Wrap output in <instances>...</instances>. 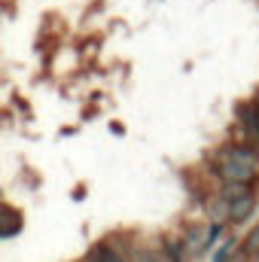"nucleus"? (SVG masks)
Here are the masks:
<instances>
[{
	"mask_svg": "<svg viewBox=\"0 0 259 262\" xmlns=\"http://www.w3.org/2000/svg\"><path fill=\"white\" fill-rule=\"evenodd\" d=\"M128 259H131V262H168V259H162L156 250H143V247H134Z\"/></svg>",
	"mask_w": 259,
	"mask_h": 262,
	"instance_id": "f8f14e48",
	"label": "nucleus"
},
{
	"mask_svg": "<svg viewBox=\"0 0 259 262\" xmlns=\"http://www.w3.org/2000/svg\"><path fill=\"white\" fill-rule=\"evenodd\" d=\"M220 238H223V223H210V232H207V238H204V250H210Z\"/></svg>",
	"mask_w": 259,
	"mask_h": 262,
	"instance_id": "ddd939ff",
	"label": "nucleus"
},
{
	"mask_svg": "<svg viewBox=\"0 0 259 262\" xmlns=\"http://www.w3.org/2000/svg\"><path fill=\"white\" fill-rule=\"evenodd\" d=\"M217 159L241 162V165H247L250 171H256V174H259V146H253V143H232V146H226Z\"/></svg>",
	"mask_w": 259,
	"mask_h": 262,
	"instance_id": "f03ea898",
	"label": "nucleus"
},
{
	"mask_svg": "<svg viewBox=\"0 0 259 262\" xmlns=\"http://www.w3.org/2000/svg\"><path fill=\"white\" fill-rule=\"evenodd\" d=\"M85 259H92V262H131L128 256H122L116 247H110L107 241H101V244H92Z\"/></svg>",
	"mask_w": 259,
	"mask_h": 262,
	"instance_id": "423d86ee",
	"label": "nucleus"
},
{
	"mask_svg": "<svg viewBox=\"0 0 259 262\" xmlns=\"http://www.w3.org/2000/svg\"><path fill=\"white\" fill-rule=\"evenodd\" d=\"M220 180L223 183H256L259 174L256 171H250L247 165H241V162H232V159H220Z\"/></svg>",
	"mask_w": 259,
	"mask_h": 262,
	"instance_id": "f257e3e1",
	"label": "nucleus"
},
{
	"mask_svg": "<svg viewBox=\"0 0 259 262\" xmlns=\"http://www.w3.org/2000/svg\"><path fill=\"white\" fill-rule=\"evenodd\" d=\"M204 213H207L210 223H226V220H232V201L223 192H217V195H210L204 201Z\"/></svg>",
	"mask_w": 259,
	"mask_h": 262,
	"instance_id": "20e7f679",
	"label": "nucleus"
},
{
	"mask_svg": "<svg viewBox=\"0 0 259 262\" xmlns=\"http://www.w3.org/2000/svg\"><path fill=\"white\" fill-rule=\"evenodd\" d=\"M238 247H241V241H238V238H229V241H226L213 256H210V262H229L235 253H238Z\"/></svg>",
	"mask_w": 259,
	"mask_h": 262,
	"instance_id": "9b49d317",
	"label": "nucleus"
},
{
	"mask_svg": "<svg viewBox=\"0 0 259 262\" xmlns=\"http://www.w3.org/2000/svg\"><path fill=\"white\" fill-rule=\"evenodd\" d=\"M238 119H241L244 131H247L253 140H259V101L241 104V107H238Z\"/></svg>",
	"mask_w": 259,
	"mask_h": 262,
	"instance_id": "39448f33",
	"label": "nucleus"
},
{
	"mask_svg": "<svg viewBox=\"0 0 259 262\" xmlns=\"http://www.w3.org/2000/svg\"><path fill=\"white\" fill-rule=\"evenodd\" d=\"M85 262H92V259H85Z\"/></svg>",
	"mask_w": 259,
	"mask_h": 262,
	"instance_id": "4468645a",
	"label": "nucleus"
},
{
	"mask_svg": "<svg viewBox=\"0 0 259 262\" xmlns=\"http://www.w3.org/2000/svg\"><path fill=\"white\" fill-rule=\"evenodd\" d=\"M253 186L256 183H223V195L229 198V201H235V198H244V195H253Z\"/></svg>",
	"mask_w": 259,
	"mask_h": 262,
	"instance_id": "9d476101",
	"label": "nucleus"
},
{
	"mask_svg": "<svg viewBox=\"0 0 259 262\" xmlns=\"http://www.w3.org/2000/svg\"><path fill=\"white\" fill-rule=\"evenodd\" d=\"M241 253H244L250 262L259 259V226H253V229L244 235V241H241Z\"/></svg>",
	"mask_w": 259,
	"mask_h": 262,
	"instance_id": "1a4fd4ad",
	"label": "nucleus"
},
{
	"mask_svg": "<svg viewBox=\"0 0 259 262\" xmlns=\"http://www.w3.org/2000/svg\"><path fill=\"white\" fill-rule=\"evenodd\" d=\"M256 207V192L253 195H244V198H235L232 201V223H244Z\"/></svg>",
	"mask_w": 259,
	"mask_h": 262,
	"instance_id": "0eeeda50",
	"label": "nucleus"
},
{
	"mask_svg": "<svg viewBox=\"0 0 259 262\" xmlns=\"http://www.w3.org/2000/svg\"><path fill=\"white\" fill-rule=\"evenodd\" d=\"M162 253H165V259L168 262H186V244L183 241H177V238H165L162 241Z\"/></svg>",
	"mask_w": 259,
	"mask_h": 262,
	"instance_id": "6e6552de",
	"label": "nucleus"
},
{
	"mask_svg": "<svg viewBox=\"0 0 259 262\" xmlns=\"http://www.w3.org/2000/svg\"><path fill=\"white\" fill-rule=\"evenodd\" d=\"M21 229H25V216H21V210H15L12 204H3V210H0V238L9 241V238H15Z\"/></svg>",
	"mask_w": 259,
	"mask_h": 262,
	"instance_id": "7ed1b4c3",
	"label": "nucleus"
},
{
	"mask_svg": "<svg viewBox=\"0 0 259 262\" xmlns=\"http://www.w3.org/2000/svg\"><path fill=\"white\" fill-rule=\"evenodd\" d=\"M256 101H259V98H256Z\"/></svg>",
	"mask_w": 259,
	"mask_h": 262,
	"instance_id": "2eb2a0df",
	"label": "nucleus"
}]
</instances>
